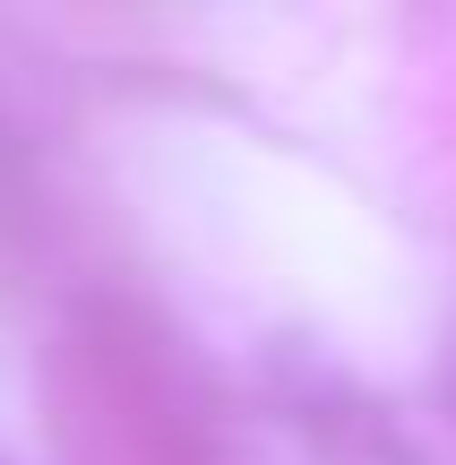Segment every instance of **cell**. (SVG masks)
Here are the masks:
<instances>
[{
    "mask_svg": "<svg viewBox=\"0 0 456 465\" xmlns=\"http://www.w3.org/2000/svg\"><path fill=\"white\" fill-rule=\"evenodd\" d=\"M448 397H456V345H448Z\"/></svg>",
    "mask_w": 456,
    "mask_h": 465,
    "instance_id": "7a4b0ae2",
    "label": "cell"
},
{
    "mask_svg": "<svg viewBox=\"0 0 456 465\" xmlns=\"http://www.w3.org/2000/svg\"><path fill=\"white\" fill-rule=\"evenodd\" d=\"M44 431L61 465H233L216 388L130 302H86L44 345Z\"/></svg>",
    "mask_w": 456,
    "mask_h": 465,
    "instance_id": "6da1fadb",
    "label": "cell"
}]
</instances>
